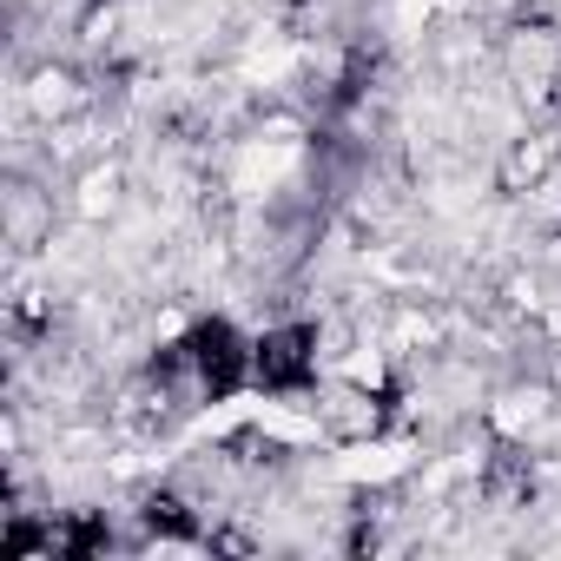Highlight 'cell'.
I'll list each match as a JSON object with an SVG mask.
<instances>
[{
	"label": "cell",
	"mask_w": 561,
	"mask_h": 561,
	"mask_svg": "<svg viewBox=\"0 0 561 561\" xmlns=\"http://www.w3.org/2000/svg\"><path fill=\"white\" fill-rule=\"evenodd\" d=\"M324 383V331L311 318H285L257 331V370H251V397L271 403H305Z\"/></svg>",
	"instance_id": "7a4b0ae2"
},
{
	"label": "cell",
	"mask_w": 561,
	"mask_h": 561,
	"mask_svg": "<svg viewBox=\"0 0 561 561\" xmlns=\"http://www.w3.org/2000/svg\"><path fill=\"white\" fill-rule=\"evenodd\" d=\"M179 364H185V390L198 403H238L251 397V370H257V331H244L225 311L192 318L179 337Z\"/></svg>",
	"instance_id": "6da1fadb"
}]
</instances>
